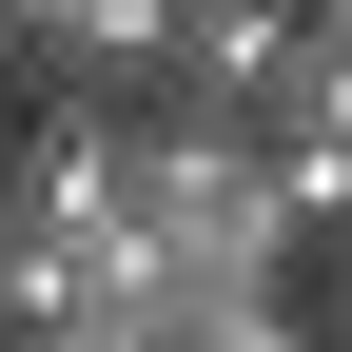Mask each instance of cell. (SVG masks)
I'll use <instances>...</instances> for the list:
<instances>
[{"mask_svg":"<svg viewBox=\"0 0 352 352\" xmlns=\"http://www.w3.org/2000/svg\"><path fill=\"white\" fill-rule=\"evenodd\" d=\"M118 215L176 254V294H196V352H254V333H294V215H274V176H254L235 118H118Z\"/></svg>","mask_w":352,"mask_h":352,"instance_id":"obj_1","label":"cell"},{"mask_svg":"<svg viewBox=\"0 0 352 352\" xmlns=\"http://www.w3.org/2000/svg\"><path fill=\"white\" fill-rule=\"evenodd\" d=\"M235 138H254V176H274L294 235H333V215H352V20H294L274 59H254Z\"/></svg>","mask_w":352,"mask_h":352,"instance_id":"obj_2","label":"cell"},{"mask_svg":"<svg viewBox=\"0 0 352 352\" xmlns=\"http://www.w3.org/2000/svg\"><path fill=\"white\" fill-rule=\"evenodd\" d=\"M0 215L20 235H98L118 215V78H59V118L0 157Z\"/></svg>","mask_w":352,"mask_h":352,"instance_id":"obj_3","label":"cell"},{"mask_svg":"<svg viewBox=\"0 0 352 352\" xmlns=\"http://www.w3.org/2000/svg\"><path fill=\"white\" fill-rule=\"evenodd\" d=\"M274 39H294V0H157V39H138V78H157L176 118H235Z\"/></svg>","mask_w":352,"mask_h":352,"instance_id":"obj_4","label":"cell"},{"mask_svg":"<svg viewBox=\"0 0 352 352\" xmlns=\"http://www.w3.org/2000/svg\"><path fill=\"white\" fill-rule=\"evenodd\" d=\"M0 39H20L39 78H138V39H157V0H0Z\"/></svg>","mask_w":352,"mask_h":352,"instance_id":"obj_5","label":"cell"},{"mask_svg":"<svg viewBox=\"0 0 352 352\" xmlns=\"http://www.w3.org/2000/svg\"><path fill=\"white\" fill-rule=\"evenodd\" d=\"M333 235H352V215H333ZM314 314H333V333H352V254H333V294H314Z\"/></svg>","mask_w":352,"mask_h":352,"instance_id":"obj_6","label":"cell"},{"mask_svg":"<svg viewBox=\"0 0 352 352\" xmlns=\"http://www.w3.org/2000/svg\"><path fill=\"white\" fill-rule=\"evenodd\" d=\"M294 20H352V0H294Z\"/></svg>","mask_w":352,"mask_h":352,"instance_id":"obj_7","label":"cell"}]
</instances>
